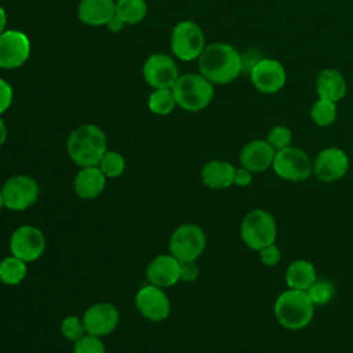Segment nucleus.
I'll return each instance as SVG.
<instances>
[{"instance_id": "f257e3e1", "label": "nucleus", "mask_w": 353, "mask_h": 353, "mask_svg": "<svg viewBox=\"0 0 353 353\" xmlns=\"http://www.w3.org/2000/svg\"><path fill=\"white\" fill-rule=\"evenodd\" d=\"M241 54L228 43H211L205 46L199 58V73L212 84H229L243 70Z\"/></svg>"}, {"instance_id": "f03ea898", "label": "nucleus", "mask_w": 353, "mask_h": 353, "mask_svg": "<svg viewBox=\"0 0 353 353\" xmlns=\"http://www.w3.org/2000/svg\"><path fill=\"white\" fill-rule=\"evenodd\" d=\"M106 135L98 125L83 124L69 135L66 150L77 165L94 167L106 153Z\"/></svg>"}, {"instance_id": "7ed1b4c3", "label": "nucleus", "mask_w": 353, "mask_h": 353, "mask_svg": "<svg viewBox=\"0 0 353 353\" xmlns=\"http://www.w3.org/2000/svg\"><path fill=\"white\" fill-rule=\"evenodd\" d=\"M314 307L306 291L287 288L276 298L273 312L283 328L298 331L310 324Z\"/></svg>"}, {"instance_id": "20e7f679", "label": "nucleus", "mask_w": 353, "mask_h": 353, "mask_svg": "<svg viewBox=\"0 0 353 353\" xmlns=\"http://www.w3.org/2000/svg\"><path fill=\"white\" fill-rule=\"evenodd\" d=\"M172 92L176 106L186 112H200L211 103L214 84L200 73H186L176 79Z\"/></svg>"}, {"instance_id": "39448f33", "label": "nucleus", "mask_w": 353, "mask_h": 353, "mask_svg": "<svg viewBox=\"0 0 353 353\" xmlns=\"http://www.w3.org/2000/svg\"><path fill=\"white\" fill-rule=\"evenodd\" d=\"M240 237L243 243L254 251L274 244L277 239V223L274 216L263 208L251 210L241 221Z\"/></svg>"}, {"instance_id": "423d86ee", "label": "nucleus", "mask_w": 353, "mask_h": 353, "mask_svg": "<svg viewBox=\"0 0 353 353\" xmlns=\"http://www.w3.org/2000/svg\"><path fill=\"white\" fill-rule=\"evenodd\" d=\"M272 168L281 179L303 182L313 174V160L303 149L290 145L276 152Z\"/></svg>"}, {"instance_id": "0eeeda50", "label": "nucleus", "mask_w": 353, "mask_h": 353, "mask_svg": "<svg viewBox=\"0 0 353 353\" xmlns=\"http://www.w3.org/2000/svg\"><path fill=\"white\" fill-rule=\"evenodd\" d=\"M205 48L203 29L193 21L178 22L171 33V50L176 58L185 62L199 59Z\"/></svg>"}, {"instance_id": "6e6552de", "label": "nucleus", "mask_w": 353, "mask_h": 353, "mask_svg": "<svg viewBox=\"0 0 353 353\" xmlns=\"http://www.w3.org/2000/svg\"><path fill=\"white\" fill-rule=\"evenodd\" d=\"M207 237L204 230L194 223L178 226L170 239V252L179 262L196 261L204 251Z\"/></svg>"}, {"instance_id": "1a4fd4ad", "label": "nucleus", "mask_w": 353, "mask_h": 353, "mask_svg": "<svg viewBox=\"0 0 353 353\" xmlns=\"http://www.w3.org/2000/svg\"><path fill=\"white\" fill-rule=\"evenodd\" d=\"M250 80L261 94H276L287 83V70L273 58H261L251 65Z\"/></svg>"}, {"instance_id": "9d476101", "label": "nucleus", "mask_w": 353, "mask_h": 353, "mask_svg": "<svg viewBox=\"0 0 353 353\" xmlns=\"http://www.w3.org/2000/svg\"><path fill=\"white\" fill-rule=\"evenodd\" d=\"M349 157L345 150L336 146L324 148L313 160V174L324 183H332L342 179L349 171Z\"/></svg>"}, {"instance_id": "9b49d317", "label": "nucleus", "mask_w": 353, "mask_h": 353, "mask_svg": "<svg viewBox=\"0 0 353 353\" xmlns=\"http://www.w3.org/2000/svg\"><path fill=\"white\" fill-rule=\"evenodd\" d=\"M1 194L4 207L12 211H23L36 203L39 197V185L28 175H15L6 181Z\"/></svg>"}, {"instance_id": "f8f14e48", "label": "nucleus", "mask_w": 353, "mask_h": 353, "mask_svg": "<svg viewBox=\"0 0 353 353\" xmlns=\"http://www.w3.org/2000/svg\"><path fill=\"white\" fill-rule=\"evenodd\" d=\"M10 250L14 256L25 262H33L43 255L46 250V237L39 228L22 225L11 234Z\"/></svg>"}, {"instance_id": "ddd939ff", "label": "nucleus", "mask_w": 353, "mask_h": 353, "mask_svg": "<svg viewBox=\"0 0 353 353\" xmlns=\"http://www.w3.org/2000/svg\"><path fill=\"white\" fill-rule=\"evenodd\" d=\"M30 55L29 37L15 29H6L0 34V68L17 69L22 66Z\"/></svg>"}, {"instance_id": "4468645a", "label": "nucleus", "mask_w": 353, "mask_h": 353, "mask_svg": "<svg viewBox=\"0 0 353 353\" xmlns=\"http://www.w3.org/2000/svg\"><path fill=\"white\" fill-rule=\"evenodd\" d=\"M137 309L150 321H163L170 316L171 303L161 287L149 284L142 287L135 296Z\"/></svg>"}, {"instance_id": "2eb2a0df", "label": "nucleus", "mask_w": 353, "mask_h": 353, "mask_svg": "<svg viewBox=\"0 0 353 353\" xmlns=\"http://www.w3.org/2000/svg\"><path fill=\"white\" fill-rule=\"evenodd\" d=\"M145 81L156 88H172L179 77L178 66L174 59L165 54L150 55L143 65Z\"/></svg>"}, {"instance_id": "dca6fc26", "label": "nucleus", "mask_w": 353, "mask_h": 353, "mask_svg": "<svg viewBox=\"0 0 353 353\" xmlns=\"http://www.w3.org/2000/svg\"><path fill=\"white\" fill-rule=\"evenodd\" d=\"M83 324L85 332L95 336H103L116 330L119 324V310L109 302H99L90 306L84 316Z\"/></svg>"}, {"instance_id": "f3484780", "label": "nucleus", "mask_w": 353, "mask_h": 353, "mask_svg": "<svg viewBox=\"0 0 353 353\" xmlns=\"http://www.w3.org/2000/svg\"><path fill=\"white\" fill-rule=\"evenodd\" d=\"M274 154L276 150L266 139H254L243 146L239 160L241 167L247 168L252 174H259L272 168Z\"/></svg>"}, {"instance_id": "a211bd4d", "label": "nucleus", "mask_w": 353, "mask_h": 353, "mask_svg": "<svg viewBox=\"0 0 353 353\" xmlns=\"http://www.w3.org/2000/svg\"><path fill=\"white\" fill-rule=\"evenodd\" d=\"M146 276L150 284L165 288L181 280V262L170 255H159L148 265Z\"/></svg>"}, {"instance_id": "6ab92c4d", "label": "nucleus", "mask_w": 353, "mask_h": 353, "mask_svg": "<svg viewBox=\"0 0 353 353\" xmlns=\"http://www.w3.org/2000/svg\"><path fill=\"white\" fill-rule=\"evenodd\" d=\"M314 88L321 99H328L332 102H339L345 98L347 92V83L342 72L335 68H324L319 72Z\"/></svg>"}, {"instance_id": "aec40b11", "label": "nucleus", "mask_w": 353, "mask_h": 353, "mask_svg": "<svg viewBox=\"0 0 353 353\" xmlns=\"http://www.w3.org/2000/svg\"><path fill=\"white\" fill-rule=\"evenodd\" d=\"M116 14L114 0H80L77 6L79 19L90 26L106 25Z\"/></svg>"}, {"instance_id": "412c9836", "label": "nucleus", "mask_w": 353, "mask_h": 353, "mask_svg": "<svg viewBox=\"0 0 353 353\" xmlns=\"http://www.w3.org/2000/svg\"><path fill=\"white\" fill-rule=\"evenodd\" d=\"M106 185V176L98 165L81 167L74 178V190L79 197L92 200L98 197Z\"/></svg>"}, {"instance_id": "4be33fe9", "label": "nucleus", "mask_w": 353, "mask_h": 353, "mask_svg": "<svg viewBox=\"0 0 353 353\" xmlns=\"http://www.w3.org/2000/svg\"><path fill=\"white\" fill-rule=\"evenodd\" d=\"M236 168L232 163L223 160L208 161L200 172L201 182L210 189H226L234 185Z\"/></svg>"}, {"instance_id": "5701e85b", "label": "nucleus", "mask_w": 353, "mask_h": 353, "mask_svg": "<svg viewBox=\"0 0 353 353\" xmlns=\"http://www.w3.org/2000/svg\"><path fill=\"white\" fill-rule=\"evenodd\" d=\"M316 280V268L306 259L292 261L285 270V284L292 290L306 291Z\"/></svg>"}, {"instance_id": "b1692460", "label": "nucleus", "mask_w": 353, "mask_h": 353, "mask_svg": "<svg viewBox=\"0 0 353 353\" xmlns=\"http://www.w3.org/2000/svg\"><path fill=\"white\" fill-rule=\"evenodd\" d=\"M148 12V4L145 0H117L116 15L125 25L139 23Z\"/></svg>"}, {"instance_id": "393cba45", "label": "nucleus", "mask_w": 353, "mask_h": 353, "mask_svg": "<svg viewBox=\"0 0 353 353\" xmlns=\"http://www.w3.org/2000/svg\"><path fill=\"white\" fill-rule=\"evenodd\" d=\"M26 276V262L11 255L0 262V281L7 285L19 284Z\"/></svg>"}, {"instance_id": "a878e982", "label": "nucleus", "mask_w": 353, "mask_h": 353, "mask_svg": "<svg viewBox=\"0 0 353 353\" xmlns=\"http://www.w3.org/2000/svg\"><path fill=\"white\" fill-rule=\"evenodd\" d=\"M338 117L336 102L319 98L310 108V119L319 127H330Z\"/></svg>"}, {"instance_id": "bb28decb", "label": "nucleus", "mask_w": 353, "mask_h": 353, "mask_svg": "<svg viewBox=\"0 0 353 353\" xmlns=\"http://www.w3.org/2000/svg\"><path fill=\"white\" fill-rule=\"evenodd\" d=\"M148 106L150 112L154 114H159V116L170 114L176 106L172 88H156L149 95Z\"/></svg>"}, {"instance_id": "cd10ccee", "label": "nucleus", "mask_w": 353, "mask_h": 353, "mask_svg": "<svg viewBox=\"0 0 353 353\" xmlns=\"http://www.w3.org/2000/svg\"><path fill=\"white\" fill-rule=\"evenodd\" d=\"M98 167L101 168V171L105 174L106 178H117L125 170V160L121 153L106 150Z\"/></svg>"}, {"instance_id": "c85d7f7f", "label": "nucleus", "mask_w": 353, "mask_h": 353, "mask_svg": "<svg viewBox=\"0 0 353 353\" xmlns=\"http://www.w3.org/2000/svg\"><path fill=\"white\" fill-rule=\"evenodd\" d=\"M312 303L314 306H324L327 305L334 296V287L327 280H316L307 290H306Z\"/></svg>"}, {"instance_id": "c756f323", "label": "nucleus", "mask_w": 353, "mask_h": 353, "mask_svg": "<svg viewBox=\"0 0 353 353\" xmlns=\"http://www.w3.org/2000/svg\"><path fill=\"white\" fill-rule=\"evenodd\" d=\"M266 141L277 152V150H281V149H284V148L291 145V142H292V132L285 125H274V127H272L269 130Z\"/></svg>"}, {"instance_id": "7c9ffc66", "label": "nucleus", "mask_w": 353, "mask_h": 353, "mask_svg": "<svg viewBox=\"0 0 353 353\" xmlns=\"http://www.w3.org/2000/svg\"><path fill=\"white\" fill-rule=\"evenodd\" d=\"M61 332L68 341H73V342L79 341L85 332L83 320H80L76 316L65 317L61 323Z\"/></svg>"}, {"instance_id": "2f4dec72", "label": "nucleus", "mask_w": 353, "mask_h": 353, "mask_svg": "<svg viewBox=\"0 0 353 353\" xmlns=\"http://www.w3.org/2000/svg\"><path fill=\"white\" fill-rule=\"evenodd\" d=\"M73 353H106V349L99 336L85 334L74 342Z\"/></svg>"}, {"instance_id": "473e14b6", "label": "nucleus", "mask_w": 353, "mask_h": 353, "mask_svg": "<svg viewBox=\"0 0 353 353\" xmlns=\"http://www.w3.org/2000/svg\"><path fill=\"white\" fill-rule=\"evenodd\" d=\"M258 252H259V259L265 266H276L281 259V252L276 245V243L259 250Z\"/></svg>"}, {"instance_id": "72a5a7b5", "label": "nucleus", "mask_w": 353, "mask_h": 353, "mask_svg": "<svg viewBox=\"0 0 353 353\" xmlns=\"http://www.w3.org/2000/svg\"><path fill=\"white\" fill-rule=\"evenodd\" d=\"M12 88L10 85V83H7L4 79H0V114H3L12 102Z\"/></svg>"}, {"instance_id": "f704fd0d", "label": "nucleus", "mask_w": 353, "mask_h": 353, "mask_svg": "<svg viewBox=\"0 0 353 353\" xmlns=\"http://www.w3.org/2000/svg\"><path fill=\"white\" fill-rule=\"evenodd\" d=\"M197 276H199V266L196 261L181 262V280L189 283V281H194Z\"/></svg>"}, {"instance_id": "c9c22d12", "label": "nucleus", "mask_w": 353, "mask_h": 353, "mask_svg": "<svg viewBox=\"0 0 353 353\" xmlns=\"http://www.w3.org/2000/svg\"><path fill=\"white\" fill-rule=\"evenodd\" d=\"M252 172L248 171L247 168L241 167V168H236V174H234V185L237 186H248L252 182Z\"/></svg>"}, {"instance_id": "e433bc0d", "label": "nucleus", "mask_w": 353, "mask_h": 353, "mask_svg": "<svg viewBox=\"0 0 353 353\" xmlns=\"http://www.w3.org/2000/svg\"><path fill=\"white\" fill-rule=\"evenodd\" d=\"M124 25H125V23L114 14V17L106 23V28H108L110 32H114V33H116V32H120V30L124 28Z\"/></svg>"}, {"instance_id": "4c0bfd02", "label": "nucleus", "mask_w": 353, "mask_h": 353, "mask_svg": "<svg viewBox=\"0 0 353 353\" xmlns=\"http://www.w3.org/2000/svg\"><path fill=\"white\" fill-rule=\"evenodd\" d=\"M7 139V127H6V123L3 121V119L0 117V148L4 145Z\"/></svg>"}, {"instance_id": "58836bf2", "label": "nucleus", "mask_w": 353, "mask_h": 353, "mask_svg": "<svg viewBox=\"0 0 353 353\" xmlns=\"http://www.w3.org/2000/svg\"><path fill=\"white\" fill-rule=\"evenodd\" d=\"M6 25H7V14L4 8L0 6V34L6 30Z\"/></svg>"}, {"instance_id": "ea45409f", "label": "nucleus", "mask_w": 353, "mask_h": 353, "mask_svg": "<svg viewBox=\"0 0 353 353\" xmlns=\"http://www.w3.org/2000/svg\"><path fill=\"white\" fill-rule=\"evenodd\" d=\"M4 207V200H3V194H1V190H0V211L1 208Z\"/></svg>"}]
</instances>
